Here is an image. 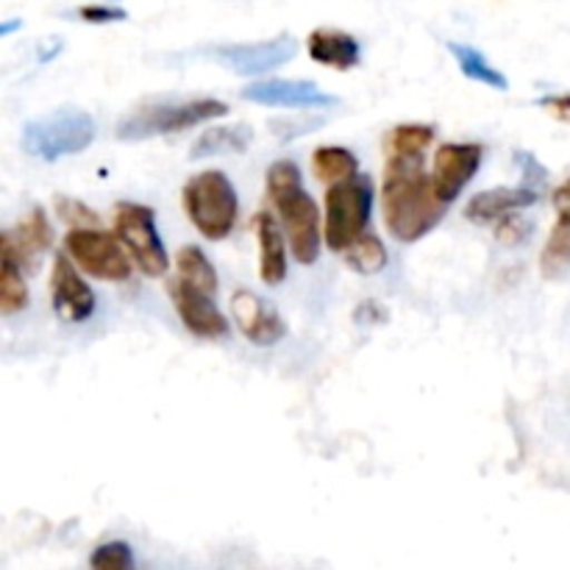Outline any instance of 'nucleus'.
Returning <instances> with one entry per match:
<instances>
[{
    "instance_id": "f257e3e1",
    "label": "nucleus",
    "mask_w": 570,
    "mask_h": 570,
    "mask_svg": "<svg viewBox=\"0 0 570 570\" xmlns=\"http://www.w3.org/2000/svg\"><path fill=\"white\" fill-rule=\"evenodd\" d=\"M445 204L423 173V159H387L382 178L384 226L399 243H417L443 220Z\"/></svg>"
},
{
    "instance_id": "f03ea898",
    "label": "nucleus",
    "mask_w": 570,
    "mask_h": 570,
    "mask_svg": "<svg viewBox=\"0 0 570 570\" xmlns=\"http://www.w3.org/2000/svg\"><path fill=\"white\" fill-rule=\"evenodd\" d=\"M267 195L276 206L282 226L289 237V250L301 265H312L321 254V215L317 204L306 195L295 161L278 159L267 170Z\"/></svg>"
},
{
    "instance_id": "7ed1b4c3",
    "label": "nucleus",
    "mask_w": 570,
    "mask_h": 570,
    "mask_svg": "<svg viewBox=\"0 0 570 570\" xmlns=\"http://www.w3.org/2000/svg\"><path fill=\"white\" fill-rule=\"evenodd\" d=\"M98 137V122L89 111L61 106L48 115L28 120L22 128V150L33 159L59 161L87 150Z\"/></svg>"
},
{
    "instance_id": "20e7f679",
    "label": "nucleus",
    "mask_w": 570,
    "mask_h": 570,
    "mask_svg": "<svg viewBox=\"0 0 570 570\" xmlns=\"http://www.w3.org/2000/svg\"><path fill=\"white\" fill-rule=\"evenodd\" d=\"M184 212L200 237L226 239L237 226L239 200L232 178L220 170H204L184 184L181 193Z\"/></svg>"
},
{
    "instance_id": "39448f33",
    "label": "nucleus",
    "mask_w": 570,
    "mask_h": 570,
    "mask_svg": "<svg viewBox=\"0 0 570 570\" xmlns=\"http://www.w3.org/2000/svg\"><path fill=\"white\" fill-rule=\"evenodd\" d=\"M226 115L228 106L217 98H193L178 100V104H148L139 106L137 111H131V115L117 122V137L126 139V142H139V139L187 131V128L217 120V117Z\"/></svg>"
},
{
    "instance_id": "423d86ee",
    "label": "nucleus",
    "mask_w": 570,
    "mask_h": 570,
    "mask_svg": "<svg viewBox=\"0 0 570 570\" xmlns=\"http://www.w3.org/2000/svg\"><path fill=\"white\" fill-rule=\"evenodd\" d=\"M373 184L365 176H351L345 181L332 184L326 193V223H323V237L326 245L337 254H345L348 245L365 234L373 212Z\"/></svg>"
},
{
    "instance_id": "0eeeda50",
    "label": "nucleus",
    "mask_w": 570,
    "mask_h": 570,
    "mask_svg": "<svg viewBox=\"0 0 570 570\" xmlns=\"http://www.w3.org/2000/svg\"><path fill=\"white\" fill-rule=\"evenodd\" d=\"M115 234L126 250L131 254L134 265L145 273L148 278L165 276L170 267V256H167L165 243L156 228V215L150 206L134 204V200H122L115 209Z\"/></svg>"
},
{
    "instance_id": "6e6552de",
    "label": "nucleus",
    "mask_w": 570,
    "mask_h": 570,
    "mask_svg": "<svg viewBox=\"0 0 570 570\" xmlns=\"http://www.w3.org/2000/svg\"><path fill=\"white\" fill-rule=\"evenodd\" d=\"M65 250L78 271L100 282H126L131 276V254L120 237H111L104 228H72L65 237Z\"/></svg>"
},
{
    "instance_id": "1a4fd4ad",
    "label": "nucleus",
    "mask_w": 570,
    "mask_h": 570,
    "mask_svg": "<svg viewBox=\"0 0 570 570\" xmlns=\"http://www.w3.org/2000/svg\"><path fill=\"white\" fill-rule=\"evenodd\" d=\"M515 159L523 161L521 187H495L473 195L465 206L468 220L476 223V226H490V223H499L501 217L512 215V212L529 209V206L538 204L540 189L549 181V173L532 154H518Z\"/></svg>"
},
{
    "instance_id": "9d476101",
    "label": "nucleus",
    "mask_w": 570,
    "mask_h": 570,
    "mask_svg": "<svg viewBox=\"0 0 570 570\" xmlns=\"http://www.w3.org/2000/svg\"><path fill=\"white\" fill-rule=\"evenodd\" d=\"M295 53H298V42H295L289 33H278V37L262 39V42L226 45V48L217 50V59H220L228 70L237 72V76L254 78L278 70V67L287 65Z\"/></svg>"
},
{
    "instance_id": "9b49d317",
    "label": "nucleus",
    "mask_w": 570,
    "mask_h": 570,
    "mask_svg": "<svg viewBox=\"0 0 570 570\" xmlns=\"http://www.w3.org/2000/svg\"><path fill=\"white\" fill-rule=\"evenodd\" d=\"M484 148L479 142H445L434 154L432 181L440 198L445 204H454L462 195V189L476 178L482 167Z\"/></svg>"
},
{
    "instance_id": "f8f14e48",
    "label": "nucleus",
    "mask_w": 570,
    "mask_h": 570,
    "mask_svg": "<svg viewBox=\"0 0 570 570\" xmlns=\"http://www.w3.org/2000/svg\"><path fill=\"white\" fill-rule=\"evenodd\" d=\"M50 301H53L56 315L65 323H83L95 312V293L78 273L76 262L59 254L50 267Z\"/></svg>"
},
{
    "instance_id": "ddd939ff",
    "label": "nucleus",
    "mask_w": 570,
    "mask_h": 570,
    "mask_svg": "<svg viewBox=\"0 0 570 570\" xmlns=\"http://www.w3.org/2000/svg\"><path fill=\"white\" fill-rule=\"evenodd\" d=\"M245 100L259 106H282V109H326V106L340 104L337 95H328L317 83L304 81V78H265L254 81L243 89Z\"/></svg>"
},
{
    "instance_id": "4468645a",
    "label": "nucleus",
    "mask_w": 570,
    "mask_h": 570,
    "mask_svg": "<svg viewBox=\"0 0 570 570\" xmlns=\"http://www.w3.org/2000/svg\"><path fill=\"white\" fill-rule=\"evenodd\" d=\"M170 298L189 334L200 340H220L228 334V321L215 306V295H206L198 287H189V284L173 278Z\"/></svg>"
},
{
    "instance_id": "2eb2a0df",
    "label": "nucleus",
    "mask_w": 570,
    "mask_h": 570,
    "mask_svg": "<svg viewBox=\"0 0 570 570\" xmlns=\"http://www.w3.org/2000/svg\"><path fill=\"white\" fill-rule=\"evenodd\" d=\"M232 315L243 337L254 345H273L287 334L282 315L250 289H237L232 295Z\"/></svg>"
},
{
    "instance_id": "dca6fc26",
    "label": "nucleus",
    "mask_w": 570,
    "mask_h": 570,
    "mask_svg": "<svg viewBox=\"0 0 570 570\" xmlns=\"http://www.w3.org/2000/svg\"><path fill=\"white\" fill-rule=\"evenodd\" d=\"M254 234L256 243H259V278L276 287L287 278V243H284V232L276 215L256 212Z\"/></svg>"
},
{
    "instance_id": "f3484780",
    "label": "nucleus",
    "mask_w": 570,
    "mask_h": 570,
    "mask_svg": "<svg viewBox=\"0 0 570 570\" xmlns=\"http://www.w3.org/2000/svg\"><path fill=\"white\" fill-rule=\"evenodd\" d=\"M306 48H309L312 61L340 72L354 70L362 59V48L356 37H351L348 31H340V28H315L309 33Z\"/></svg>"
},
{
    "instance_id": "a211bd4d",
    "label": "nucleus",
    "mask_w": 570,
    "mask_h": 570,
    "mask_svg": "<svg viewBox=\"0 0 570 570\" xmlns=\"http://www.w3.org/2000/svg\"><path fill=\"white\" fill-rule=\"evenodd\" d=\"M3 237L11 243L20 265L28 262L31 267H37L39 256H42L45 250L50 248V243H53V228H50L45 212L39 209V206H33V209L28 212V215H22V220L17 223L11 232H6Z\"/></svg>"
},
{
    "instance_id": "6ab92c4d",
    "label": "nucleus",
    "mask_w": 570,
    "mask_h": 570,
    "mask_svg": "<svg viewBox=\"0 0 570 570\" xmlns=\"http://www.w3.org/2000/svg\"><path fill=\"white\" fill-rule=\"evenodd\" d=\"M254 142V128L245 122H234V126H212L200 134L193 142L189 159H212V156H228V154H245Z\"/></svg>"
},
{
    "instance_id": "aec40b11",
    "label": "nucleus",
    "mask_w": 570,
    "mask_h": 570,
    "mask_svg": "<svg viewBox=\"0 0 570 570\" xmlns=\"http://www.w3.org/2000/svg\"><path fill=\"white\" fill-rule=\"evenodd\" d=\"M28 306V284L22 278V265L14 248L3 237V254H0V312L6 317L22 312Z\"/></svg>"
},
{
    "instance_id": "412c9836",
    "label": "nucleus",
    "mask_w": 570,
    "mask_h": 570,
    "mask_svg": "<svg viewBox=\"0 0 570 570\" xmlns=\"http://www.w3.org/2000/svg\"><path fill=\"white\" fill-rule=\"evenodd\" d=\"M449 50L468 81L484 83V87L501 89V92L510 89V81H507L504 72H501L499 67L490 65V59L479 48H473V45H462V42H449Z\"/></svg>"
},
{
    "instance_id": "4be33fe9",
    "label": "nucleus",
    "mask_w": 570,
    "mask_h": 570,
    "mask_svg": "<svg viewBox=\"0 0 570 570\" xmlns=\"http://www.w3.org/2000/svg\"><path fill=\"white\" fill-rule=\"evenodd\" d=\"M434 142V128L423 122H404L390 128L384 137V154L387 159H423L429 145Z\"/></svg>"
},
{
    "instance_id": "5701e85b",
    "label": "nucleus",
    "mask_w": 570,
    "mask_h": 570,
    "mask_svg": "<svg viewBox=\"0 0 570 570\" xmlns=\"http://www.w3.org/2000/svg\"><path fill=\"white\" fill-rule=\"evenodd\" d=\"M176 271L178 282L189 284V287H198L200 293L217 295V271L209 262V256L198 248V245H184L176 256Z\"/></svg>"
},
{
    "instance_id": "b1692460",
    "label": "nucleus",
    "mask_w": 570,
    "mask_h": 570,
    "mask_svg": "<svg viewBox=\"0 0 570 570\" xmlns=\"http://www.w3.org/2000/svg\"><path fill=\"white\" fill-rule=\"evenodd\" d=\"M312 170H315V176L321 178L323 184L332 187V184H340L345 181V178L356 176V170H360V159H356L348 148H340V145H323V148H317L315 154H312Z\"/></svg>"
},
{
    "instance_id": "393cba45",
    "label": "nucleus",
    "mask_w": 570,
    "mask_h": 570,
    "mask_svg": "<svg viewBox=\"0 0 570 570\" xmlns=\"http://www.w3.org/2000/svg\"><path fill=\"white\" fill-rule=\"evenodd\" d=\"M540 273L549 282H557L570 273V220H557L551 237L540 254Z\"/></svg>"
},
{
    "instance_id": "a878e982",
    "label": "nucleus",
    "mask_w": 570,
    "mask_h": 570,
    "mask_svg": "<svg viewBox=\"0 0 570 570\" xmlns=\"http://www.w3.org/2000/svg\"><path fill=\"white\" fill-rule=\"evenodd\" d=\"M345 262L351 271L362 273V276H376L387 267V248L376 234H362L354 245L345 248Z\"/></svg>"
},
{
    "instance_id": "bb28decb",
    "label": "nucleus",
    "mask_w": 570,
    "mask_h": 570,
    "mask_svg": "<svg viewBox=\"0 0 570 570\" xmlns=\"http://www.w3.org/2000/svg\"><path fill=\"white\" fill-rule=\"evenodd\" d=\"M89 566L95 570H128L134 566V554L128 549V543L122 540H111L95 549V554L89 557Z\"/></svg>"
},
{
    "instance_id": "cd10ccee",
    "label": "nucleus",
    "mask_w": 570,
    "mask_h": 570,
    "mask_svg": "<svg viewBox=\"0 0 570 570\" xmlns=\"http://www.w3.org/2000/svg\"><path fill=\"white\" fill-rule=\"evenodd\" d=\"M56 212H59V217L70 228H98L100 226V217L95 215L87 204H81V200H76V198H65V195H59V198H56Z\"/></svg>"
},
{
    "instance_id": "c85d7f7f",
    "label": "nucleus",
    "mask_w": 570,
    "mask_h": 570,
    "mask_svg": "<svg viewBox=\"0 0 570 570\" xmlns=\"http://www.w3.org/2000/svg\"><path fill=\"white\" fill-rule=\"evenodd\" d=\"M529 234H532V223H529L523 215H515V212L501 217L499 226H495V239H499L501 245H510V248L512 245L527 243Z\"/></svg>"
},
{
    "instance_id": "c756f323",
    "label": "nucleus",
    "mask_w": 570,
    "mask_h": 570,
    "mask_svg": "<svg viewBox=\"0 0 570 570\" xmlns=\"http://www.w3.org/2000/svg\"><path fill=\"white\" fill-rule=\"evenodd\" d=\"M78 17H81L83 22H92V26H109V22L128 20L126 11L115 9V6H81V9H78Z\"/></svg>"
},
{
    "instance_id": "7c9ffc66",
    "label": "nucleus",
    "mask_w": 570,
    "mask_h": 570,
    "mask_svg": "<svg viewBox=\"0 0 570 570\" xmlns=\"http://www.w3.org/2000/svg\"><path fill=\"white\" fill-rule=\"evenodd\" d=\"M543 109H549L557 120L570 122V92L568 95H557V98H546Z\"/></svg>"
},
{
    "instance_id": "2f4dec72",
    "label": "nucleus",
    "mask_w": 570,
    "mask_h": 570,
    "mask_svg": "<svg viewBox=\"0 0 570 570\" xmlns=\"http://www.w3.org/2000/svg\"><path fill=\"white\" fill-rule=\"evenodd\" d=\"M554 209H557V215H560V220H570V178H566V181L557 187Z\"/></svg>"
},
{
    "instance_id": "473e14b6",
    "label": "nucleus",
    "mask_w": 570,
    "mask_h": 570,
    "mask_svg": "<svg viewBox=\"0 0 570 570\" xmlns=\"http://www.w3.org/2000/svg\"><path fill=\"white\" fill-rule=\"evenodd\" d=\"M17 28H22V20H9L0 26V37H9L11 31H17Z\"/></svg>"
}]
</instances>
